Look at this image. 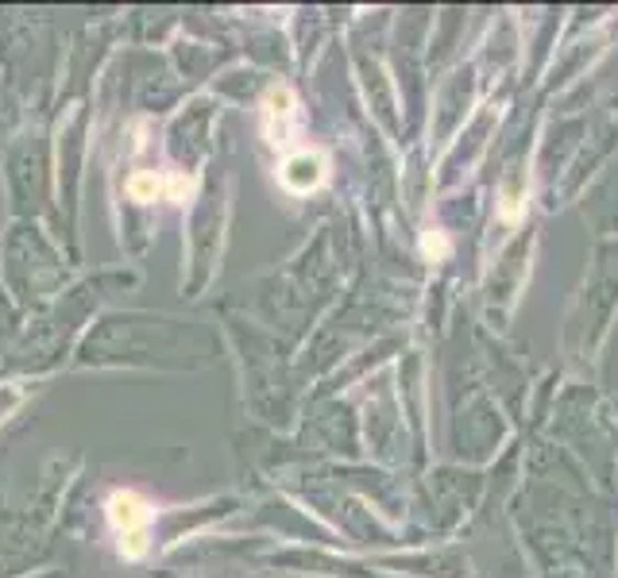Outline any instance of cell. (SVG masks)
<instances>
[{
	"mask_svg": "<svg viewBox=\"0 0 618 578\" xmlns=\"http://www.w3.org/2000/svg\"><path fill=\"white\" fill-rule=\"evenodd\" d=\"M263 135L271 147H290L298 135V101L290 89H271L263 101Z\"/></svg>",
	"mask_w": 618,
	"mask_h": 578,
	"instance_id": "6da1fadb",
	"label": "cell"
},
{
	"mask_svg": "<svg viewBox=\"0 0 618 578\" xmlns=\"http://www.w3.org/2000/svg\"><path fill=\"white\" fill-rule=\"evenodd\" d=\"M278 181H283L290 193H309V189H318L325 181V158L321 155H309V151H298L283 163L278 170Z\"/></svg>",
	"mask_w": 618,
	"mask_h": 578,
	"instance_id": "7a4b0ae2",
	"label": "cell"
},
{
	"mask_svg": "<svg viewBox=\"0 0 618 578\" xmlns=\"http://www.w3.org/2000/svg\"><path fill=\"white\" fill-rule=\"evenodd\" d=\"M109 521L120 536H140L143 524H147V505H143L135 493H112L109 498Z\"/></svg>",
	"mask_w": 618,
	"mask_h": 578,
	"instance_id": "3957f363",
	"label": "cell"
},
{
	"mask_svg": "<svg viewBox=\"0 0 618 578\" xmlns=\"http://www.w3.org/2000/svg\"><path fill=\"white\" fill-rule=\"evenodd\" d=\"M128 193H132L135 201H155V197L167 193V181L155 178V174H135V178L128 181Z\"/></svg>",
	"mask_w": 618,
	"mask_h": 578,
	"instance_id": "277c9868",
	"label": "cell"
},
{
	"mask_svg": "<svg viewBox=\"0 0 618 578\" xmlns=\"http://www.w3.org/2000/svg\"><path fill=\"white\" fill-rule=\"evenodd\" d=\"M421 251H426L429 258H444V255H449V243H444L437 232H429L426 240H421Z\"/></svg>",
	"mask_w": 618,
	"mask_h": 578,
	"instance_id": "5b68a950",
	"label": "cell"
}]
</instances>
